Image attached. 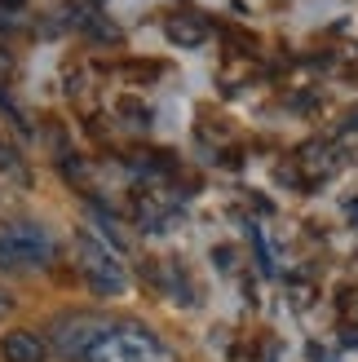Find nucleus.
<instances>
[{"label":"nucleus","instance_id":"1","mask_svg":"<svg viewBox=\"0 0 358 362\" xmlns=\"http://www.w3.org/2000/svg\"><path fill=\"white\" fill-rule=\"evenodd\" d=\"M84 362H182V358H177V349L159 332H151L146 322L124 318V322L106 327V336L84 354Z\"/></svg>","mask_w":358,"mask_h":362},{"label":"nucleus","instance_id":"2","mask_svg":"<svg viewBox=\"0 0 358 362\" xmlns=\"http://www.w3.org/2000/svg\"><path fill=\"white\" fill-rule=\"evenodd\" d=\"M53 261V234L40 221H0V274H35Z\"/></svg>","mask_w":358,"mask_h":362},{"label":"nucleus","instance_id":"3","mask_svg":"<svg viewBox=\"0 0 358 362\" xmlns=\"http://www.w3.org/2000/svg\"><path fill=\"white\" fill-rule=\"evenodd\" d=\"M76 261H80V279L93 287L98 296L129 292V265H124V257L102 239L98 230H80L76 234Z\"/></svg>","mask_w":358,"mask_h":362},{"label":"nucleus","instance_id":"4","mask_svg":"<svg viewBox=\"0 0 358 362\" xmlns=\"http://www.w3.org/2000/svg\"><path fill=\"white\" fill-rule=\"evenodd\" d=\"M106 327H111V318L93 310H67L49 322V349L62 354L67 362H84V354L106 336Z\"/></svg>","mask_w":358,"mask_h":362},{"label":"nucleus","instance_id":"5","mask_svg":"<svg viewBox=\"0 0 358 362\" xmlns=\"http://www.w3.org/2000/svg\"><path fill=\"white\" fill-rule=\"evenodd\" d=\"M0 358L5 362H49V345H45V336L18 327V332L0 336Z\"/></svg>","mask_w":358,"mask_h":362},{"label":"nucleus","instance_id":"6","mask_svg":"<svg viewBox=\"0 0 358 362\" xmlns=\"http://www.w3.org/2000/svg\"><path fill=\"white\" fill-rule=\"evenodd\" d=\"M164 35H168V45H177V49H200L208 40V23L200 13H173L164 23Z\"/></svg>","mask_w":358,"mask_h":362},{"label":"nucleus","instance_id":"7","mask_svg":"<svg viewBox=\"0 0 358 362\" xmlns=\"http://www.w3.org/2000/svg\"><path fill=\"white\" fill-rule=\"evenodd\" d=\"M0 177H9V181H18V186H31V168H27V159H23V151L13 146V137L0 129Z\"/></svg>","mask_w":358,"mask_h":362},{"label":"nucleus","instance_id":"8","mask_svg":"<svg viewBox=\"0 0 358 362\" xmlns=\"http://www.w3.org/2000/svg\"><path fill=\"white\" fill-rule=\"evenodd\" d=\"M115 119L129 124V129H146V124H151V111H146L137 98H120V102H115Z\"/></svg>","mask_w":358,"mask_h":362},{"label":"nucleus","instance_id":"9","mask_svg":"<svg viewBox=\"0 0 358 362\" xmlns=\"http://www.w3.org/2000/svg\"><path fill=\"white\" fill-rule=\"evenodd\" d=\"M314 305V287L310 283H292V310H310Z\"/></svg>","mask_w":358,"mask_h":362},{"label":"nucleus","instance_id":"10","mask_svg":"<svg viewBox=\"0 0 358 362\" xmlns=\"http://www.w3.org/2000/svg\"><path fill=\"white\" fill-rule=\"evenodd\" d=\"M13 314V292L9 287H0V318H9Z\"/></svg>","mask_w":358,"mask_h":362},{"label":"nucleus","instance_id":"11","mask_svg":"<svg viewBox=\"0 0 358 362\" xmlns=\"http://www.w3.org/2000/svg\"><path fill=\"white\" fill-rule=\"evenodd\" d=\"M27 0H0V9H23Z\"/></svg>","mask_w":358,"mask_h":362}]
</instances>
